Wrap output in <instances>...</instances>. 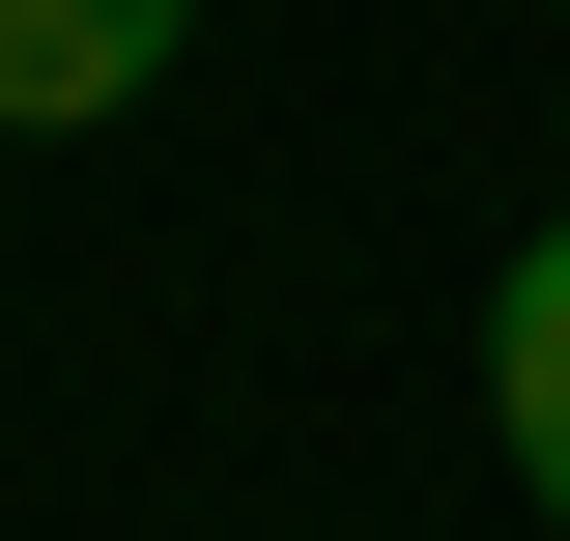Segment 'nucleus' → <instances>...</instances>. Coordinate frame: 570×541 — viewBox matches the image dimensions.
Listing matches in <instances>:
<instances>
[{"label": "nucleus", "mask_w": 570, "mask_h": 541, "mask_svg": "<svg viewBox=\"0 0 570 541\" xmlns=\"http://www.w3.org/2000/svg\"><path fill=\"white\" fill-rule=\"evenodd\" d=\"M200 58V0H0V142H86Z\"/></svg>", "instance_id": "1"}, {"label": "nucleus", "mask_w": 570, "mask_h": 541, "mask_svg": "<svg viewBox=\"0 0 570 541\" xmlns=\"http://www.w3.org/2000/svg\"><path fill=\"white\" fill-rule=\"evenodd\" d=\"M485 427L542 484V541H570V228H513V285H485Z\"/></svg>", "instance_id": "2"}]
</instances>
